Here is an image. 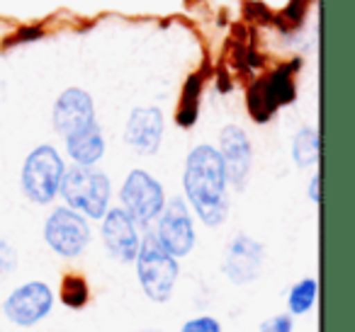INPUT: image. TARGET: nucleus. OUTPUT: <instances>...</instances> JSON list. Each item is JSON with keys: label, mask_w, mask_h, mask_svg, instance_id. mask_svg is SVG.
<instances>
[{"label": "nucleus", "mask_w": 355, "mask_h": 332, "mask_svg": "<svg viewBox=\"0 0 355 332\" xmlns=\"http://www.w3.org/2000/svg\"><path fill=\"white\" fill-rule=\"evenodd\" d=\"M227 172L217 148L209 143L195 146L185 160L183 187L205 225H219L227 219Z\"/></svg>", "instance_id": "f257e3e1"}, {"label": "nucleus", "mask_w": 355, "mask_h": 332, "mask_svg": "<svg viewBox=\"0 0 355 332\" xmlns=\"http://www.w3.org/2000/svg\"><path fill=\"white\" fill-rule=\"evenodd\" d=\"M59 194L69 204V209L88 216V219H103L110 204V177L95 167L76 165L64 172L59 185Z\"/></svg>", "instance_id": "f03ea898"}, {"label": "nucleus", "mask_w": 355, "mask_h": 332, "mask_svg": "<svg viewBox=\"0 0 355 332\" xmlns=\"http://www.w3.org/2000/svg\"><path fill=\"white\" fill-rule=\"evenodd\" d=\"M137 262V277L148 301L166 303L178 282V259L156 240V235L148 233L144 243H139V252L134 257Z\"/></svg>", "instance_id": "7ed1b4c3"}, {"label": "nucleus", "mask_w": 355, "mask_h": 332, "mask_svg": "<svg viewBox=\"0 0 355 332\" xmlns=\"http://www.w3.org/2000/svg\"><path fill=\"white\" fill-rule=\"evenodd\" d=\"M64 172V160L54 146H49V143L37 146L25 158V165H22V192L35 204H49L59 194Z\"/></svg>", "instance_id": "20e7f679"}, {"label": "nucleus", "mask_w": 355, "mask_h": 332, "mask_svg": "<svg viewBox=\"0 0 355 332\" xmlns=\"http://www.w3.org/2000/svg\"><path fill=\"white\" fill-rule=\"evenodd\" d=\"M122 209L129 214L134 223L148 225L151 221L158 219V214L166 206V194L156 177H151L146 170H132L127 175L119 192Z\"/></svg>", "instance_id": "39448f33"}, {"label": "nucleus", "mask_w": 355, "mask_h": 332, "mask_svg": "<svg viewBox=\"0 0 355 332\" xmlns=\"http://www.w3.org/2000/svg\"><path fill=\"white\" fill-rule=\"evenodd\" d=\"M44 240L61 257H78L90 243V225L83 214L61 206L54 209L44 223Z\"/></svg>", "instance_id": "423d86ee"}, {"label": "nucleus", "mask_w": 355, "mask_h": 332, "mask_svg": "<svg viewBox=\"0 0 355 332\" xmlns=\"http://www.w3.org/2000/svg\"><path fill=\"white\" fill-rule=\"evenodd\" d=\"M156 240L173 255V257H185L195 245V228H193V216L188 211L180 196H173L163 211L158 214L156 225Z\"/></svg>", "instance_id": "0eeeda50"}, {"label": "nucleus", "mask_w": 355, "mask_h": 332, "mask_svg": "<svg viewBox=\"0 0 355 332\" xmlns=\"http://www.w3.org/2000/svg\"><path fill=\"white\" fill-rule=\"evenodd\" d=\"M54 308V293L44 282H27L17 286L3 303V313L20 327H32L44 320Z\"/></svg>", "instance_id": "6e6552de"}, {"label": "nucleus", "mask_w": 355, "mask_h": 332, "mask_svg": "<svg viewBox=\"0 0 355 332\" xmlns=\"http://www.w3.org/2000/svg\"><path fill=\"white\" fill-rule=\"evenodd\" d=\"M219 156L224 163V172H227V182L234 185L236 190H243L248 180V170H251V141H248L246 131L236 124H229L219 133Z\"/></svg>", "instance_id": "1a4fd4ad"}, {"label": "nucleus", "mask_w": 355, "mask_h": 332, "mask_svg": "<svg viewBox=\"0 0 355 332\" xmlns=\"http://www.w3.org/2000/svg\"><path fill=\"white\" fill-rule=\"evenodd\" d=\"M51 122H54L56 133H61V136H71L78 129H85L88 124L95 122L93 98L80 88L64 90L54 102Z\"/></svg>", "instance_id": "9d476101"}, {"label": "nucleus", "mask_w": 355, "mask_h": 332, "mask_svg": "<svg viewBox=\"0 0 355 332\" xmlns=\"http://www.w3.org/2000/svg\"><path fill=\"white\" fill-rule=\"evenodd\" d=\"M263 257H266V248L258 240L248 238V235H236L227 250V259H224V274L229 277L232 284H251L258 279L263 267Z\"/></svg>", "instance_id": "9b49d317"}, {"label": "nucleus", "mask_w": 355, "mask_h": 332, "mask_svg": "<svg viewBox=\"0 0 355 332\" xmlns=\"http://www.w3.org/2000/svg\"><path fill=\"white\" fill-rule=\"evenodd\" d=\"M103 240L107 245L110 255L117 262H134L139 252V233L137 223L129 219L127 211L119 209H107L103 219Z\"/></svg>", "instance_id": "f8f14e48"}, {"label": "nucleus", "mask_w": 355, "mask_h": 332, "mask_svg": "<svg viewBox=\"0 0 355 332\" xmlns=\"http://www.w3.org/2000/svg\"><path fill=\"white\" fill-rule=\"evenodd\" d=\"M127 143L141 156H153L163 138V114L158 107H137L124 129Z\"/></svg>", "instance_id": "ddd939ff"}, {"label": "nucleus", "mask_w": 355, "mask_h": 332, "mask_svg": "<svg viewBox=\"0 0 355 332\" xmlns=\"http://www.w3.org/2000/svg\"><path fill=\"white\" fill-rule=\"evenodd\" d=\"M66 151H69L71 160L76 165L93 167L105 156V138L98 122L88 124L85 129H78L71 136H66Z\"/></svg>", "instance_id": "4468645a"}, {"label": "nucleus", "mask_w": 355, "mask_h": 332, "mask_svg": "<svg viewBox=\"0 0 355 332\" xmlns=\"http://www.w3.org/2000/svg\"><path fill=\"white\" fill-rule=\"evenodd\" d=\"M295 68H300V61H292V64L282 66V68L272 71L270 75L263 78L266 90L270 95V102L275 104V109L285 107L295 100Z\"/></svg>", "instance_id": "2eb2a0df"}, {"label": "nucleus", "mask_w": 355, "mask_h": 332, "mask_svg": "<svg viewBox=\"0 0 355 332\" xmlns=\"http://www.w3.org/2000/svg\"><path fill=\"white\" fill-rule=\"evenodd\" d=\"M200 93H202V75L195 73L188 78V83H185V88H183V95H180V104H178V112H175L178 127L188 129L198 122Z\"/></svg>", "instance_id": "dca6fc26"}, {"label": "nucleus", "mask_w": 355, "mask_h": 332, "mask_svg": "<svg viewBox=\"0 0 355 332\" xmlns=\"http://www.w3.org/2000/svg\"><path fill=\"white\" fill-rule=\"evenodd\" d=\"M292 160L297 167H311L319 160V131L311 127H304L297 131L292 141Z\"/></svg>", "instance_id": "f3484780"}, {"label": "nucleus", "mask_w": 355, "mask_h": 332, "mask_svg": "<svg viewBox=\"0 0 355 332\" xmlns=\"http://www.w3.org/2000/svg\"><path fill=\"white\" fill-rule=\"evenodd\" d=\"M316 293H319L316 279L304 277L302 282H297L290 288V296H287V308H290L292 315H302V313L311 311V306L316 303Z\"/></svg>", "instance_id": "a211bd4d"}, {"label": "nucleus", "mask_w": 355, "mask_h": 332, "mask_svg": "<svg viewBox=\"0 0 355 332\" xmlns=\"http://www.w3.org/2000/svg\"><path fill=\"white\" fill-rule=\"evenodd\" d=\"M59 296H61V301H64V306L78 311V308H83L90 298L88 282H85L80 274H69V277H64V282H61Z\"/></svg>", "instance_id": "6ab92c4d"}, {"label": "nucleus", "mask_w": 355, "mask_h": 332, "mask_svg": "<svg viewBox=\"0 0 355 332\" xmlns=\"http://www.w3.org/2000/svg\"><path fill=\"white\" fill-rule=\"evenodd\" d=\"M180 332H222V325H219V320H214L212 315H200L185 322V325L180 327Z\"/></svg>", "instance_id": "aec40b11"}, {"label": "nucleus", "mask_w": 355, "mask_h": 332, "mask_svg": "<svg viewBox=\"0 0 355 332\" xmlns=\"http://www.w3.org/2000/svg\"><path fill=\"white\" fill-rule=\"evenodd\" d=\"M17 267V252L15 248H12L8 240L0 238V279L6 277V274H10L12 269Z\"/></svg>", "instance_id": "412c9836"}, {"label": "nucleus", "mask_w": 355, "mask_h": 332, "mask_svg": "<svg viewBox=\"0 0 355 332\" xmlns=\"http://www.w3.org/2000/svg\"><path fill=\"white\" fill-rule=\"evenodd\" d=\"M261 332H292V315H275L263 322Z\"/></svg>", "instance_id": "4be33fe9"}, {"label": "nucleus", "mask_w": 355, "mask_h": 332, "mask_svg": "<svg viewBox=\"0 0 355 332\" xmlns=\"http://www.w3.org/2000/svg\"><path fill=\"white\" fill-rule=\"evenodd\" d=\"M309 199L319 204V175H314L309 180Z\"/></svg>", "instance_id": "5701e85b"}, {"label": "nucleus", "mask_w": 355, "mask_h": 332, "mask_svg": "<svg viewBox=\"0 0 355 332\" xmlns=\"http://www.w3.org/2000/svg\"><path fill=\"white\" fill-rule=\"evenodd\" d=\"M146 332H156V330H146Z\"/></svg>", "instance_id": "b1692460"}]
</instances>
